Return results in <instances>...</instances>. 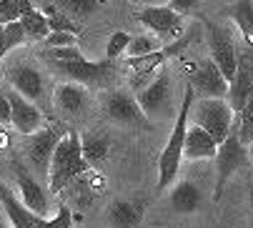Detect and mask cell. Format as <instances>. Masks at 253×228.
Here are the masks:
<instances>
[{
	"label": "cell",
	"mask_w": 253,
	"mask_h": 228,
	"mask_svg": "<svg viewBox=\"0 0 253 228\" xmlns=\"http://www.w3.org/2000/svg\"><path fill=\"white\" fill-rule=\"evenodd\" d=\"M196 100L193 88L186 83L183 88V100H180V108L175 113V123L170 131V138L161 153L158 161V191H166V188L175 181L180 161H183V140H186V131H188V118H191V103Z\"/></svg>",
	"instance_id": "cell-1"
},
{
	"label": "cell",
	"mask_w": 253,
	"mask_h": 228,
	"mask_svg": "<svg viewBox=\"0 0 253 228\" xmlns=\"http://www.w3.org/2000/svg\"><path fill=\"white\" fill-rule=\"evenodd\" d=\"M83 173H90V163L83 158L81 136L76 131H70L68 136H63L58 140V145L53 150V158H50V168H48L50 196L60 193L68 183H73Z\"/></svg>",
	"instance_id": "cell-2"
},
{
	"label": "cell",
	"mask_w": 253,
	"mask_h": 228,
	"mask_svg": "<svg viewBox=\"0 0 253 228\" xmlns=\"http://www.w3.org/2000/svg\"><path fill=\"white\" fill-rule=\"evenodd\" d=\"M191 118H193L196 126H201L215 143L221 145L226 140L231 126H233L236 113L231 110L226 98H201V100L191 103Z\"/></svg>",
	"instance_id": "cell-3"
},
{
	"label": "cell",
	"mask_w": 253,
	"mask_h": 228,
	"mask_svg": "<svg viewBox=\"0 0 253 228\" xmlns=\"http://www.w3.org/2000/svg\"><path fill=\"white\" fill-rule=\"evenodd\" d=\"M8 83L15 93H20L25 100H30L33 105H38L41 110L50 113L53 110V100L48 98V86H45V75L30 65V63H15L8 68Z\"/></svg>",
	"instance_id": "cell-4"
},
{
	"label": "cell",
	"mask_w": 253,
	"mask_h": 228,
	"mask_svg": "<svg viewBox=\"0 0 253 228\" xmlns=\"http://www.w3.org/2000/svg\"><path fill=\"white\" fill-rule=\"evenodd\" d=\"M246 166H248V148L238 140V136H236V131L231 126L226 140L218 145V150H215V193H213L215 201H221L228 178L236 171L246 168Z\"/></svg>",
	"instance_id": "cell-5"
},
{
	"label": "cell",
	"mask_w": 253,
	"mask_h": 228,
	"mask_svg": "<svg viewBox=\"0 0 253 228\" xmlns=\"http://www.w3.org/2000/svg\"><path fill=\"white\" fill-rule=\"evenodd\" d=\"M206 28V38H208V50H211V60L215 63V68L221 70V75L231 83L233 73H236V60H238V48L233 43V35L228 28L215 25L211 20H203Z\"/></svg>",
	"instance_id": "cell-6"
},
{
	"label": "cell",
	"mask_w": 253,
	"mask_h": 228,
	"mask_svg": "<svg viewBox=\"0 0 253 228\" xmlns=\"http://www.w3.org/2000/svg\"><path fill=\"white\" fill-rule=\"evenodd\" d=\"M60 138H63V133H60L58 126H43L41 131L25 136L23 150H25V156H28L30 168L38 173V176H45L48 178L50 158H53V150H55V145H58Z\"/></svg>",
	"instance_id": "cell-7"
},
{
	"label": "cell",
	"mask_w": 253,
	"mask_h": 228,
	"mask_svg": "<svg viewBox=\"0 0 253 228\" xmlns=\"http://www.w3.org/2000/svg\"><path fill=\"white\" fill-rule=\"evenodd\" d=\"M138 23L143 28H148L156 38H163V41H175V38L183 35V15L178 10H173L170 5H148L138 10Z\"/></svg>",
	"instance_id": "cell-8"
},
{
	"label": "cell",
	"mask_w": 253,
	"mask_h": 228,
	"mask_svg": "<svg viewBox=\"0 0 253 228\" xmlns=\"http://www.w3.org/2000/svg\"><path fill=\"white\" fill-rule=\"evenodd\" d=\"M103 110H105V116L111 118L113 123L133 126V128H146V126H148L146 113L140 110L135 95H130V93H126V91H111V93H105V98H103Z\"/></svg>",
	"instance_id": "cell-9"
},
{
	"label": "cell",
	"mask_w": 253,
	"mask_h": 228,
	"mask_svg": "<svg viewBox=\"0 0 253 228\" xmlns=\"http://www.w3.org/2000/svg\"><path fill=\"white\" fill-rule=\"evenodd\" d=\"M53 108L60 113L63 118H83L85 113L90 110V93L85 86L81 83H73V81H65V83H58L55 91H53Z\"/></svg>",
	"instance_id": "cell-10"
},
{
	"label": "cell",
	"mask_w": 253,
	"mask_h": 228,
	"mask_svg": "<svg viewBox=\"0 0 253 228\" xmlns=\"http://www.w3.org/2000/svg\"><path fill=\"white\" fill-rule=\"evenodd\" d=\"M170 73L168 68H158V75H156V81L148 83V86H143L135 95L140 110L146 113V116H163V113L170 110Z\"/></svg>",
	"instance_id": "cell-11"
},
{
	"label": "cell",
	"mask_w": 253,
	"mask_h": 228,
	"mask_svg": "<svg viewBox=\"0 0 253 228\" xmlns=\"http://www.w3.org/2000/svg\"><path fill=\"white\" fill-rule=\"evenodd\" d=\"M253 95V48H243L238 50V60H236V73L228 83V105L233 113H238L246 100Z\"/></svg>",
	"instance_id": "cell-12"
},
{
	"label": "cell",
	"mask_w": 253,
	"mask_h": 228,
	"mask_svg": "<svg viewBox=\"0 0 253 228\" xmlns=\"http://www.w3.org/2000/svg\"><path fill=\"white\" fill-rule=\"evenodd\" d=\"M55 73L65 75L68 81L81 83V86H98L103 83L108 75H113V60H100V63H90V60H78V63H48Z\"/></svg>",
	"instance_id": "cell-13"
},
{
	"label": "cell",
	"mask_w": 253,
	"mask_h": 228,
	"mask_svg": "<svg viewBox=\"0 0 253 228\" xmlns=\"http://www.w3.org/2000/svg\"><path fill=\"white\" fill-rule=\"evenodd\" d=\"M5 98L10 103V126L20 133V136H30L35 131H41L45 123V116L38 105H33L30 100H25L20 93H15L13 88L5 91Z\"/></svg>",
	"instance_id": "cell-14"
},
{
	"label": "cell",
	"mask_w": 253,
	"mask_h": 228,
	"mask_svg": "<svg viewBox=\"0 0 253 228\" xmlns=\"http://www.w3.org/2000/svg\"><path fill=\"white\" fill-rule=\"evenodd\" d=\"M193 93L203 95V98H226L228 95V81L221 75V70L215 68V63L211 58L201 60L193 73H191V83Z\"/></svg>",
	"instance_id": "cell-15"
},
{
	"label": "cell",
	"mask_w": 253,
	"mask_h": 228,
	"mask_svg": "<svg viewBox=\"0 0 253 228\" xmlns=\"http://www.w3.org/2000/svg\"><path fill=\"white\" fill-rule=\"evenodd\" d=\"M15 181H18V191H20V196H23L20 203H23L33 216L43 218V216L48 213V203H50L48 191H45V188L35 181L23 166H15Z\"/></svg>",
	"instance_id": "cell-16"
},
{
	"label": "cell",
	"mask_w": 253,
	"mask_h": 228,
	"mask_svg": "<svg viewBox=\"0 0 253 228\" xmlns=\"http://www.w3.org/2000/svg\"><path fill=\"white\" fill-rule=\"evenodd\" d=\"M215 150H218V143H215L201 126H188L186 131V140H183V158L188 161H208L215 158Z\"/></svg>",
	"instance_id": "cell-17"
},
{
	"label": "cell",
	"mask_w": 253,
	"mask_h": 228,
	"mask_svg": "<svg viewBox=\"0 0 253 228\" xmlns=\"http://www.w3.org/2000/svg\"><path fill=\"white\" fill-rule=\"evenodd\" d=\"M203 203V193H201V188L193 183V181H180L173 185V191H170V208L180 216H191L201 208Z\"/></svg>",
	"instance_id": "cell-18"
},
{
	"label": "cell",
	"mask_w": 253,
	"mask_h": 228,
	"mask_svg": "<svg viewBox=\"0 0 253 228\" xmlns=\"http://www.w3.org/2000/svg\"><path fill=\"white\" fill-rule=\"evenodd\" d=\"M143 218V206L133 201H113L108 206V223L111 228H138Z\"/></svg>",
	"instance_id": "cell-19"
},
{
	"label": "cell",
	"mask_w": 253,
	"mask_h": 228,
	"mask_svg": "<svg viewBox=\"0 0 253 228\" xmlns=\"http://www.w3.org/2000/svg\"><path fill=\"white\" fill-rule=\"evenodd\" d=\"M0 203H3V208L8 213V221L13 223V228H35L33 213L10 193V188L5 183H0Z\"/></svg>",
	"instance_id": "cell-20"
},
{
	"label": "cell",
	"mask_w": 253,
	"mask_h": 228,
	"mask_svg": "<svg viewBox=\"0 0 253 228\" xmlns=\"http://www.w3.org/2000/svg\"><path fill=\"white\" fill-rule=\"evenodd\" d=\"M108 148H111V143H108L105 136L100 133H83L81 136V150H83V158L90 163V166H98L105 161L108 156Z\"/></svg>",
	"instance_id": "cell-21"
},
{
	"label": "cell",
	"mask_w": 253,
	"mask_h": 228,
	"mask_svg": "<svg viewBox=\"0 0 253 228\" xmlns=\"http://www.w3.org/2000/svg\"><path fill=\"white\" fill-rule=\"evenodd\" d=\"M18 25H20L23 35H25V41H45V35L50 33L45 15L41 10H35V8H30L28 13H23L20 20H18Z\"/></svg>",
	"instance_id": "cell-22"
},
{
	"label": "cell",
	"mask_w": 253,
	"mask_h": 228,
	"mask_svg": "<svg viewBox=\"0 0 253 228\" xmlns=\"http://www.w3.org/2000/svg\"><path fill=\"white\" fill-rule=\"evenodd\" d=\"M231 15L243 35V43L248 48H253V0H238L231 8Z\"/></svg>",
	"instance_id": "cell-23"
},
{
	"label": "cell",
	"mask_w": 253,
	"mask_h": 228,
	"mask_svg": "<svg viewBox=\"0 0 253 228\" xmlns=\"http://www.w3.org/2000/svg\"><path fill=\"white\" fill-rule=\"evenodd\" d=\"M41 13L45 15V20H48V30L50 33H81V25L70 18V15H65L63 10H58L55 5H50V3H45L43 8H41Z\"/></svg>",
	"instance_id": "cell-24"
},
{
	"label": "cell",
	"mask_w": 253,
	"mask_h": 228,
	"mask_svg": "<svg viewBox=\"0 0 253 228\" xmlns=\"http://www.w3.org/2000/svg\"><path fill=\"white\" fill-rule=\"evenodd\" d=\"M238 116V123L233 121V131L238 136V140L246 145V143H253V95L246 100V105L236 113Z\"/></svg>",
	"instance_id": "cell-25"
},
{
	"label": "cell",
	"mask_w": 253,
	"mask_h": 228,
	"mask_svg": "<svg viewBox=\"0 0 253 228\" xmlns=\"http://www.w3.org/2000/svg\"><path fill=\"white\" fill-rule=\"evenodd\" d=\"M25 43V35L20 30L18 23H8V25H0V63H3V58L15 50L18 46Z\"/></svg>",
	"instance_id": "cell-26"
},
{
	"label": "cell",
	"mask_w": 253,
	"mask_h": 228,
	"mask_svg": "<svg viewBox=\"0 0 253 228\" xmlns=\"http://www.w3.org/2000/svg\"><path fill=\"white\" fill-rule=\"evenodd\" d=\"M161 46V41L156 35H130V43H128V55L130 58H138V55H148V53H156Z\"/></svg>",
	"instance_id": "cell-27"
},
{
	"label": "cell",
	"mask_w": 253,
	"mask_h": 228,
	"mask_svg": "<svg viewBox=\"0 0 253 228\" xmlns=\"http://www.w3.org/2000/svg\"><path fill=\"white\" fill-rule=\"evenodd\" d=\"M58 5L70 18H85V15H93L98 10L100 0H58Z\"/></svg>",
	"instance_id": "cell-28"
},
{
	"label": "cell",
	"mask_w": 253,
	"mask_h": 228,
	"mask_svg": "<svg viewBox=\"0 0 253 228\" xmlns=\"http://www.w3.org/2000/svg\"><path fill=\"white\" fill-rule=\"evenodd\" d=\"M33 5L28 0H0V25L18 23L23 13H28Z\"/></svg>",
	"instance_id": "cell-29"
},
{
	"label": "cell",
	"mask_w": 253,
	"mask_h": 228,
	"mask_svg": "<svg viewBox=\"0 0 253 228\" xmlns=\"http://www.w3.org/2000/svg\"><path fill=\"white\" fill-rule=\"evenodd\" d=\"M45 63H78L83 60V53L78 50V46H70V48H48L43 53Z\"/></svg>",
	"instance_id": "cell-30"
},
{
	"label": "cell",
	"mask_w": 253,
	"mask_h": 228,
	"mask_svg": "<svg viewBox=\"0 0 253 228\" xmlns=\"http://www.w3.org/2000/svg\"><path fill=\"white\" fill-rule=\"evenodd\" d=\"M128 43H130V33H126V30L111 33V38H108V48H105V58H108V60L121 58V55L128 50Z\"/></svg>",
	"instance_id": "cell-31"
},
{
	"label": "cell",
	"mask_w": 253,
	"mask_h": 228,
	"mask_svg": "<svg viewBox=\"0 0 253 228\" xmlns=\"http://www.w3.org/2000/svg\"><path fill=\"white\" fill-rule=\"evenodd\" d=\"M35 221H38L43 228H73V211H70L65 203H60L55 218L45 221V218H38V216H35Z\"/></svg>",
	"instance_id": "cell-32"
},
{
	"label": "cell",
	"mask_w": 253,
	"mask_h": 228,
	"mask_svg": "<svg viewBox=\"0 0 253 228\" xmlns=\"http://www.w3.org/2000/svg\"><path fill=\"white\" fill-rule=\"evenodd\" d=\"M43 43L48 48H70V46H78V35H73V33H48Z\"/></svg>",
	"instance_id": "cell-33"
},
{
	"label": "cell",
	"mask_w": 253,
	"mask_h": 228,
	"mask_svg": "<svg viewBox=\"0 0 253 228\" xmlns=\"http://www.w3.org/2000/svg\"><path fill=\"white\" fill-rule=\"evenodd\" d=\"M173 10H178L180 15H183V13H188V10H193L196 5H198V0H170V3H168Z\"/></svg>",
	"instance_id": "cell-34"
},
{
	"label": "cell",
	"mask_w": 253,
	"mask_h": 228,
	"mask_svg": "<svg viewBox=\"0 0 253 228\" xmlns=\"http://www.w3.org/2000/svg\"><path fill=\"white\" fill-rule=\"evenodd\" d=\"M0 123H10V103L3 91H0Z\"/></svg>",
	"instance_id": "cell-35"
},
{
	"label": "cell",
	"mask_w": 253,
	"mask_h": 228,
	"mask_svg": "<svg viewBox=\"0 0 253 228\" xmlns=\"http://www.w3.org/2000/svg\"><path fill=\"white\" fill-rule=\"evenodd\" d=\"M130 3H135V5H143V8H148V5H163V0H130Z\"/></svg>",
	"instance_id": "cell-36"
},
{
	"label": "cell",
	"mask_w": 253,
	"mask_h": 228,
	"mask_svg": "<svg viewBox=\"0 0 253 228\" xmlns=\"http://www.w3.org/2000/svg\"><path fill=\"white\" fill-rule=\"evenodd\" d=\"M0 228H8V223L3 221V216H0Z\"/></svg>",
	"instance_id": "cell-37"
}]
</instances>
